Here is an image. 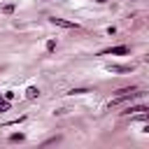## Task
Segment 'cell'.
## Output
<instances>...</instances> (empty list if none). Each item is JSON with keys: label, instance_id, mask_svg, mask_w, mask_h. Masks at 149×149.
<instances>
[{"label": "cell", "instance_id": "6da1fadb", "mask_svg": "<svg viewBox=\"0 0 149 149\" xmlns=\"http://www.w3.org/2000/svg\"><path fill=\"white\" fill-rule=\"evenodd\" d=\"M130 49L126 47V44H121V47H109V49H105L102 54H109V56H123V54H128Z\"/></svg>", "mask_w": 149, "mask_h": 149}, {"label": "cell", "instance_id": "7a4b0ae2", "mask_svg": "<svg viewBox=\"0 0 149 149\" xmlns=\"http://www.w3.org/2000/svg\"><path fill=\"white\" fill-rule=\"evenodd\" d=\"M49 21H51L54 26H61V28H77L74 21H65V19H58V16H51Z\"/></svg>", "mask_w": 149, "mask_h": 149}, {"label": "cell", "instance_id": "3957f363", "mask_svg": "<svg viewBox=\"0 0 149 149\" xmlns=\"http://www.w3.org/2000/svg\"><path fill=\"white\" fill-rule=\"evenodd\" d=\"M109 70L112 72H130L133 65H109Z\"/></svg>", "mask_w": 149, "mask_h": 149}, {"label": "cell", "instance_id": "277c9868", "mask_svg": "<svg viewBox=\"0 0 149 149\" xmlns=\"http://www.w3.org/2000/svg\"><path fill=\"white\" fill-rule=\"evenodd\" d=\"M135 112H147V105H135V107H128L123 114H135Z\"/></svg>", "mask_w": 149, "mask_h": 149}, {"label": "cell", "instance_id": "5b68a950", "mask_svg": "<svg viewBox=\"0 0 149 149\" xmlns=\"http://www.w3.org/2000/svg\"><path fill=\"white\" fill-rule=\"evenodd\" d=\"M26 95H28V98H37V95H40V91H37L35 86H30V88L26 91Z\"/></svg>", "mask_w": 149, "mask_h": 149}, {"label": "cell", "instance_id": "8992f818", "mask_svg": "<svg viewBox=\"0 0 149 149\" xmlns=\"http://www.w3.org/2000/svg\"><path fill=\"white\" fill-rule=\"evenodd\" d=\"M70 95H81V93H88V88H72V91H68Z\"/></svg>", "mask_w": 149, "mask_h": 149}, {"label": "cell", "instance_id": "52a82bcc", "mask_svg": "<svg viewBox=\"0 0 149 149\" xmlns=\"http://www.w3.org/2000/svg\"><path fill=\"white\" fill-rule=\"evenodd\" d=\"M9 109V100H2L0 98V112H7Z\"/></svg>", "mask_w": 149, "mask_h": 149}, {"label": "cell", "instance_id": "ba28073f", "mask_svg": "<svg viewBox=\"0 0 149 149\" xmlns=\"http://www.w3.org/2000/svg\"><path fill=\"white\" fill-rule=\"evenodd\" d=\"M9 140H12V142H21V140H23V135H21V133H14Z\"/></svg>", "mask_w": 149, "mask_h": 149}, {"label": "cell", "instance_id": "9c48e42d", "mask_svg": "<svg viewBox=\"0 0 149 149\" xmlns=\"http://www.w3.org/2000/svg\"><path fill=\"white\" fill-rule=\"evenodd\" d=\"M47 49H49V51H54V49H56V42H54V40H51V42H47Z\"/></svg>", "mask_w": 149, "mask_h": 149}, {"label": "cell", "instance_id": "30bf717a", "mask_svg": "<svg viewBox=\"0 0 149 149\" xmlns=\"http://www.w3.org/2000/svg\"><path fill=\"white\" fill-rule=\"evenodd\" d=\"M95 2H105V0H95Z\"/></svg>", "mask_w": 149, "mask_h": 149}]
</instances>
